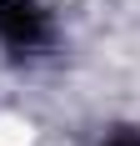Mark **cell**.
<instances>
[{"instance_id":"obj_1","label":"cell","mask_w":140,"mask_h":146,"mask_svg":"<svg viewBox=\"0 0 140 146\" xmlns=\"http://www.w3.org/2000/svg\"><path fill=\"white\" fill-rule=\"evenodd\" d=\"M0 40L15 56H30L50 40V15L35 0H0Z\"/></svg>"},{"instance_id":"obj_2","label":"cell","mask_w":140,"mask_h":146,"mask_svg":"<svg viewBox=\"0 0 140 146\" xmlns=\"http://www.w3.org/2000/svg\"><path fill=\"white\" fill-rule=\"evenodd\" d=\"M110 146H140V136H115Z\"/></svg>"}]
</instances>
